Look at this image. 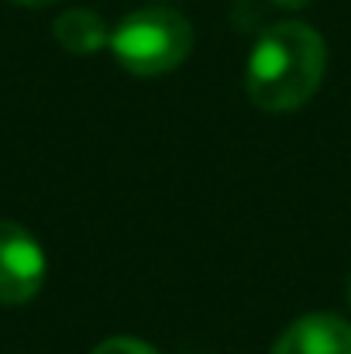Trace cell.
<instances>
[{
	"mask_svg": "<svg viewBox=\"0 0 351 354\" xmlns=\"http://www.w3.org/2000/svg\"><path fill=\"white\" fill-rule=\"evenodd\" d=\"M269 3H276V7H282V10H303V7H310L314 0H269Z\"/></svg>",
	"mask_w": 351,
	"mask_h": 354,
	"instance_id": "obj_7",
	"label": "cell"
},
{
	"mask_svg": "<svg viewBox=\"0 0 351 354\" xmlns=\"http://www.w3.org/2000/svg\"><path fill=\"white\" fill-rule=\"evenodd\" d=\"M10 3H21V7H48L55 0H10Z\"/></svg>",
	"mask_w": 351,
	"mask_h": 354,
	"instance_id": "obj_8",
	"label": "cell"
},
{
	"mask_svg": "<svg viewBox=\"0 0 351 354\" xmlns=\"http://www.w3.org/2000/svg\"><path fill=\"white\" fill-rule=\"evenodd\" d=\"M193 28L172 7H141L111 31V52L124 73L152 80L179 69L190 59Z\"/></svg>",
	"mask_w": 351,
	"mask_h": 354,
	"instance_id": "obj_2",
	"label": "cell"
},
{
	"mask_svg": "<svg viewBox=\"0 0 351 354\" xmlns=\"http://www.w3.org/2000/svg\"><path fill=\"white\" fill-rule=\"evenodd\" d=\"M348 303H351V275H348Z\"/></svg>",
	"mask_w": 351,
	"mask_h": 354,
	"instance_id": "obj_9",
	"label": "cell"
},
{
	"mask_svg": "<svg viewBox=\"0 0 351 354\" xmlns=\"http://www.w3.org/2000/svg\"><path fill=\"white\" fill-rule=\"evenodd\" d=\"M93 354H159L152 344H145V341H134V337H107V341H100Z\"/></svg>",
	"mask_w": 351,
	"mask_h": 354,
	"instance_id": "obj_6",
	"label": "cell"
},
{
	"mask_svg": "<svg viewBox=\"0 0 351 354\" xmlns=\"http://www.w3.org/2000/svg\"><path fill=\"white\" fill-rule=\"evenodd\" d=\"M52 35L69 55H97L100 48L111 45L107 21L90 7H73V10L59 14L52 24Z\"/></svg>",
	"mask_w": 351,
	"mask_h": 354,
	"instance_id": "obj_5",
	"label": "cell"
},
{
	"mask_svg": "<svg viewBox=\"0 0 351 354\" xmlns=\"http://www.w3.org/2000/svg\"><path fill=\"white\" fill-rule=\"evenodd\" d=\"M269 354H351V324L338 313H307L279 334Z\"/></svg>",
	"mask_w": 351,
	"mask_h": 354,
	"instance_id": "obj_4",
	"label": "cell"
},
{
	"mask_svg": "<svg viewBox=\"0 0 351 354\" xmlns=\"http://www.w3.org/2000/svg\"><path fill=\"white\" fill-rule=\"evenodd\" d=\"M327 45L303 21H279L255 41L244 69V93L258 111H300L324 83Z\"/></svg>",
	"mask_w": 351,
	"mask_h": 354,
	"instance_id": "obj_1",
	"label": "cell"
},
{
	"mask_svg": "<svg viewBox=\"0 0 351 354\" xmlns=\"http://www.w3.org/2000/svg\"><path fill=\"white\" fill-rule=\"evenodd\" d=\"M45 251L31 231L0 221V306H24L45 286Z\"/></svg>",
	"mask_w": 351,
	"mask_h": 354,
	"instance_id": "obj_3",
	"label": "cell"
}]
</instances>
